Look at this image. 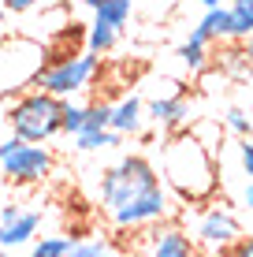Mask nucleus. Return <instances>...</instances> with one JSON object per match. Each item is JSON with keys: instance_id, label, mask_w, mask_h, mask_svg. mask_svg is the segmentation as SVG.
I'll return each instance as SVG.
<instances>
[{"instance_id": "f257e3e1", "label": "nucleus", "mask_w": 253, "mask_h": 257, "mask_svg": "<svg viewBox=\"0 0 253 257\" xmlns=\"http://www.w3.org/2000/svg\"><path fill=\"white\" fill-rule=\"evenodd\" d=\"M97 198L104 220L116 231H142L149 224L175 216V201L164 187L160 172L142 153H127L104 168L97 183Z\"/></svg>"}, {"instance_id": "f03ea898", "label": "nucleus", "mask_w": 253, "mask_h": 257, "mask_svg": "<svg viewBox=\"0 0 253 257\" xmlns=\"http://www.w3.org/2000/svg\"><path fill=\"white\" fill-rule=\"evenodd\" d=\"M156 172H160L168 194L175 201H182V205H205V201H212L220 194V164H216V153L190 127L171 131L164 138Z\"/></svg>"}, {"instance_id": "7ed1b4c3", "label": "nucleus", "mask_w": 253, "mask_h": 257, "mask_svg": "<svg viewBox=\"0 0 253 257\" xmlns=\"http://www.w3.org/2000/svg\"><path fill=\"white\" fill-rule=\"evenodd\" d=\"M60 119H64V101L38 90V86L15 93V101L4 112L8 131L26 138V142H52L60 135Z\"/></svg>"}, {"instance_id": "20e7f679", "label": "nucleus", "mask_w": 253, "mask_h": 257, "mask_svg": "<svg viewBox=\"0 0 253 257\" xmlns=\"http://www.w3.org/2000/svg\"><path fill=\"white\" fill-rule=\"evenodd\" d=\"M49 64V45L30 34H12L0 38V101L30 90L38 75Z\"/></svg>"}, {"instance_id": "39448f33", "label": "nucleus", "mask_w": 253, "mask_h": 257, "mask_svg": "<svg viewBox=\"0 0 253 257\" xmlns=\"http://www.w3.org/2000/svg\"><path fill=\"white\" fill-rule=\"evenodd\" d=\"M101 71V56L97 52H71V56H52L49 52V64L45 71L38 75V90H45L52 97H60V101H71V97L86 93L93 86V78H97Z\"/></svg>"}, {"instance_id": "423d86ee", "label": "nucleus", "mask_w": 253, "mask_h": 257, "mask_svg": "<svg viewBox=\"0 0 253 257\" xmlns=\"http://www.w3.org/2000/svg\"><path fill=\"white\" fill-rule=\"evenodd\" d=\"M56 157L49 153L41 142H26L19 135L0 142V175L15 187H38L52 175Z\"/></svg>"}, {"instance_id": "0eeeda50", "label": "nucleus", "mask_w": 253, "mask_h": 257, "mask_svg": "<svg viewBox=\"0 0 253 257\" xmlns=\"http://www.w3.org/2000/svg\"><path fill=\"white\" fill-rule=\"evenodd\" d=\"M242 235V224L238 216L231 212V205L223 201H205V205H194V242L208 253H220L227 250L234 238Z\"/></svg>"}, {"instance_id": "6e6552de", "label": "nucleus", "mask_w": 253, "mask_h": 257, "mask_svg": "<svg viewBox=\"0 0 253 257\" xmlns=\"http://www.w3.org/2000/svg\"><path fill=\"white\" fill-rule=\"evenodd\" d=\"M134 257H201V246H197L194 235L171 216V220H160V224L142 227L138 246H134Z\"/></svg>"}, {"instance_id": "1a4fd4ad", "label": "nucleus", "mask_w": 253, "mask_h": 257, "mask_svg": "<svg viewBox=\"0 0 253 257\" xmlns=\"http://www.w3.org/2000/svg\"><path fill=\"white\" fill-rule=\"evenodd\" d=\"M41 231V209H23V205H4L0 209V246L19 250L30 246Z\"/></svg>"}, {"instance_id": "9d476101", "label": "nucleus", "mask_w": 253, "mask_h": 257, "mask_svg": "<svg viewBox=\"0 0 253 257\" xmlns=\"http://www.w3.org/2000/svg\"><path fill=\"white\" fill-rule=\"evenodd\" d=\"M145 123H156L164 135L171 131H182L190 123V101L182 93H171V97H153L145 101Z\"/></svg>"}, {"instance_id": "9b49d317", "label": "nucleus", "mask_w": 253, "mask_h": 257, "mask_svg": "<svg viewBox=\"0 0 253 257\" xmlns=\"http://www.w3.org/2000/svg\"><path fill=\"white\" fill-rule=\"evenodd\" d=\"M108 127L116 131V135H123V138H138L145 131V101L138 93H127L123 101H116L112 104Z\"/></svg>"}, {"instance_id": "f8f14e48", "label": "nucleus", "mask_w": 253, "mask_h": 257, "mask_svg": "<svg viewBox=\"0 0 253 257\" xmlns=\"http://www.w3.org/2000/svg\"><path fill=\"white\" fill-rule=\"evenodd\" d=\"M190 38L205 41V45H212V41H234V34H231V4L205 8L201 23L194 26V34H190Z\"/></svg>"}, {"instance_id": "ddd939ff", "label": "nucleus", "mask_w": 253, "mask_h": 257, "mask_svg": "<svg viewBox=\"0 0 253 257\" xmlns=\"http://www.w3.org/2000/svg\"><path fill=\"white\" fill-rule=\"evenodd\" d=\"M82 4L93 12V23H104L119 34L130 23V15H134V0H82Z\"/></svg>"}, {"instance_id": "4468645a", "label": "nucleus", "mask_w": 253, "mask_h": 257, "mask_svg": "<svg viewBox=\"0 0 253 257\" xmlns=\"http://www.w3.org/2000/svg\"><path fill=\"white\" fill-rule=\"evenodd\" d=\"M71 138H75L78 153H101V149H119L123 146V135H116L112 127H82Z\"/></svg>"}, {"instance_id": "2eb2a0df", "label": "nucleus", "mask_w": 253, "mask_h": 257, "mask_svg": "<svg viewBox=\"0 0 253 257\" xmlns=\"http://www.w3.org/2000/svg\"><path fill=\"white\" fill-rule=\"evenodd\" d=\"M64 257H123V250H119V238L101 235V238H82V242L75 238Z\"/></svg>"}, {"instance_id": "dca6fc26", "label": "nucleus", "mask_w": 253, "mask_h": 257, "mask_svg": "<svg viewBox=\"0 0 253 257\" xmlns=\"http://www.w3.org/2000/svg\"><path fill=\"white\" fill-rule=\"evenodd\" d=\"M175 56H179V64L186 67L190 75H201V71L208 67V45H205V41H197V38H186L175 49Z\"/></svg>"}, {"instance_id": "f3484780", "label": "nucleus", "mask_w": 253, "mask_h": 257, "mask_svg": "<svg viewBox=\"0 0 253 257\" xmlns=\"http://www.w3.org/2000/svg\"><path fill=\"white\" fill-rule=\"evenodd\" d=\"M116 45H119V30H112L104 23H90V30H86V49L90 52L104 56V52H112Z\"/></svg>"}, {"instance_id": "a211bd4d", "label": "nucleus", "mask_w": 253, "mask_h": 257, "mask_svg": "<svg viewBox=\"0 0 253 257\" xmlns=\"http://www.w3.org/2000/svg\"><path fill=\"white\" fill-rule=\"evenodd\" d=\"M71 242H75L71 235H41V238L30 242V253L34 257H64L71 250Z\"/></svg>"}, {"instance_id": "6ab92c4d", "label": "nucleus", "mask_w": 253, "mask_h": 257, "mask_svg": "<svg viewBox=\"0 0 253 257\" xmlns=\"http://www.w3.org/2000/svg\"><path fill=\"white\" fill-rule=\"evenodd\" d=\"M231 34L234 41L253 34V0H231Z\"/></svg>"}, {"instance_id": "aec40b11", "label": "nucleus", "mask_w": 253, "mask_h": 257, "mask_svg": "<svg viewBox=\"0 0 253 257\" xmlns=\"http://www.w3.org/2000/svg\"><path fill=\"white\" fill-rule=\"evenodd\" d=\"M220 123H223V131H231V135H238V138L253 135V116L242 108V104H227L223 116H220Z\"/></svg>"}, {"instance_id": "412c9836", "label": "nucleus", "mask_w": 253, "mask_h": 257, "mask_svg": "<svg viewBox=\"0 0 253 257\" xmlns=\"http://www.w3.org/2000/svg\"><path fill=\"white\" fill-rule=\"evenodd\" d=\"M86 127V104H78L75 97L64 101V119H60V135H78Z\"/></svg>"}, {"instance_id": "4be33fe9", "label": "nucleus", "mask_w": 253, "mask_h": 257, "mask_svg": "<svg viewBox=\"0 0 253 257\" xmlns=\"http://www.w3.org/2000/svg\"><path fill=\"white\" fill-rule=\"evenodd\" d=\"M60 0H0L8 15H30V12H45V8H56Z\"/></svg>"}, {"instance_id": "5701e85b", "label": "nucleus", "mask_w": 253, "mask_h": 257, "mask_svg": "<svg viewBox=\"0 0 253 257\" xmlns=\"http://www.w3.org/2000/svg\"><path fill=\"white\" fill-rule=\"evenodd\" d=\"M108 119H112V104L108 101L86 104V127H108Z\"/></svg>"}, {"instance_id": "b1692460", "label": "nucleus", "mask_w": 253, "mask_h": 257, "mask_svg": "<svg viewBox=\"0 0 253 257\" xmlns=\"http://www.w3.org/2000/svg\"><path fill=\"white\" fill-rule=\"evenodd\" d=\"M216 257H253V235H238L227 250H220Z\"/></svg>"}, {"instance_id": "393cba45", "label": "nucleus", "mask_w": 253, "mask_h": 257, "mask_svg": "<svg viewBox=\"0 0 253 257\" xmlns=\"http://www.w3.org/2000/svg\"><path fill=\"white\" fill-rule=\"evenodd\" d=\"M238 168H242V175H246V179H253V138H249V135L238 142Z\"/></svg>"}, {"instance_id": "a878e982", "label": "nucleus", "mask_w": 253, "mask_h": 257, "mask_svg": "<svg viewBox=\"0 0 253 257\" xmlns=\"http://www.w3.org/2000/svg\"><path fill=\"white\" fill-rule=\"evenodd\" d=\"M238 198H242V209H249V212H253V179H246V187H242Z\"/></svg>"}, {"instance_id": "bb28decb", "label": "nucleus", "mask_w": 253, "mask_h": 257, "mask_svg": "<svg viewBox=\"0 0 253 257\" xmlns=\"http://www.w3.org/2000/svg\"><path fill=\"white\" fill-rule=\"evenodd\" d=\"M242 56H246V64L253 67V34H246V38H242Z\"/></svg>"}, {"instance_id": "cd10ccee", "label": "nucleus", "mask_w": 253, "mask_h": 257, "mask_svg": "<svg viewBox=\"0 0 253 257\" xmlns=\"http://www.w3.org/2000/svg\"><path fill=\"white\" fill-rule=\"evenodd\" d=\"M4 19H8V12L0 8V38H4Z\"/></svg>"}, {"instance_id": "c85d7f7f", "label": "nucleus", "mask_w": 253, "mask_h": 257, "mask_svg": "<svg viewBox=\"0 0 253 257\" xmlns=\"http://www.w3.org/2000/svg\"><path fill=\"white\" fill-rule=\"evenodd\" d=\"M0 257H12V250H4V246H0Z\"/></svg>"}, {"instance_id": "c756f323", "label": "nucleus", "mask_w": 253, "mask_h": 257, "mask_svg": "<svg viewBox=\"0 0 253 257\" xmlns=\"http://www.w3.org/2000/svg\"><path fill=\"white\" fill-rule=\"evenodd\" d=\"M26 257H34V253H26Z\"/></svg>"}]
</instances>
